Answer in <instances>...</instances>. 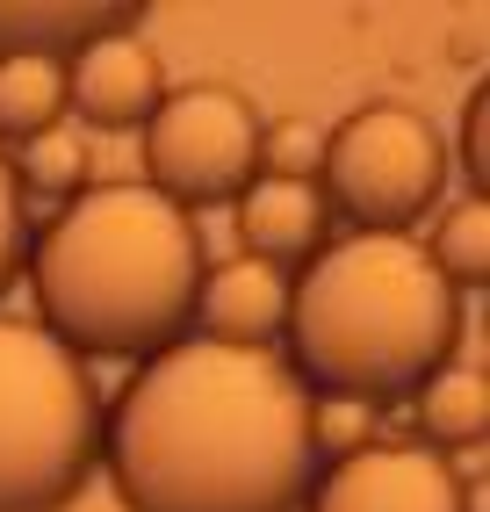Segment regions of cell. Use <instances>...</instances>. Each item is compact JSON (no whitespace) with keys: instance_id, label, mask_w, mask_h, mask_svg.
Segmentation results:
<instances>
[{"instance_id":"1","label":"cell","mask_w":490,"mask_h":512,"mask_svg":"<svg viewBox=\"0 0 490 512\" xmlns=\"http://www.w3.org/2000/svg\"><path fill=\"white\" fill-rule=\"evenodd\" d=\"M310 390L267 347L173 339L101 412V469L130 512H303Z\"/></svg>"},{"instance_id":"2","label":"cell","mask_w":490,"mask_h":512,"mask_svg":"<svg viewBox=\"0 0 490 512\" xmlns=\"http://www.w3.org/2000/svg\"><path fill=\"white\" fill-rule=\"evenodd\" d=\"M282 332L296 383L346 404H390L447 368L462 339V296L447 289L418 238L354 231L303 260Z\"/></svg>"},{"instance_id":"3","label":"cell","mask_w":490,"mask_h":512,"mask_svg":"<svg viewBox=\"0 0 490 512\" xmlns=\"http://www.w3.org/2000/svg\"><path fill=\"white\" fill-rule=\"evenodd\" d=\"M44 332L65 354L152 361L188 332L202 289V238L152 188H80L29 253Z\"/></svg>"},{"instance_id":"4","label":"cell","mask_w":490,"mask_h":512,"mask_svg":"<svg viewBox=\"0 0 490 512\" xmlns=\"http://www.w3.org/2000/svg\"><path fill=\"white\" fill-rule=\"evenodd\" d=\"M101 462V397L44 325L0 318V512H65Z\"/></svg>"},{"instance_id":"5","label":"cell","mask_w":490,"mask_h":512,"mask_svg":"<svg viewBox=\"0 0 490 512\" xmlns=\"http://www.w3.org/2000/svg\"><path fill=\"white\" fill-rule=\"evenodd\" d=\"M318 174L339 217L404 238V224H418L447 188V138L404 101H368L325 138Z\"/></svg>"},{"instance_id":"6","label":"cell","mask_w":490,"mask_h":512,"mask_svg":"<svg viewBox=\"0 0 490 512\" xmlns=\"http://www.w3.org/2000/svg\"><path fill=\"white\" fill-rule=\"evenodd\" d=\"M145 174L173 210L238 202L260 181V116L238 87H181L145 123Z\"/></svg>"},{"instance_id":"7","label":"cell","mask_w":490,"mask_h":512,"mask_svg":"<svg viewBox=\"0 0 490 512\" xmlns=\"http://www.w3.org/2000/svg\"><path fill=\"white\" fill-rule=\"evenodd\" d=\"M303 512H469V491L426 440H361L310 476Z\"/></svg>"},{"instance_id":"8","label":"cell","mask_w":490,"mask_h":512,"mask_svg":"<svg viewBox=\"0 0 490 512\" xmlns=\"http://www.w3.org/2000/svg\"><path fill=\"white\" fill-rule=\"evenodd\" d=\"M159 101H166V65L137 29L94 37L87 51L65 58V109L94 130H137L152 123Z\"/></svg>"},{"instance_id":"9","label":"cell","mask_w":490,"mask_h":512,"mask_svg":"<svg viewBox=\"0 0 490 512\" xmlns=\"http://www.w3.org/2000/svg\"><path fill=\"white\" fill-rule=\"evenodd\" d=\"M238 246H245V260L274 267V275L318 260L325 253V195L310 188V181L260 174L253 188L238 195Z\"/></svg>"},{"instance_id":"10","label":"cell","mask_w":490,"mask_h":512,"mask_svg":"<svg viewBox=\"0 0 490 512\" xmlns=\"http://www.w3.org/2000/svg\"><path fill=\"white\" fill-rule=\"evenodd\" d=\"M137 15H145L137 0H0V58H51V65H65L94 37L130 29Z\"/></svg>"},{"instance_id":"11","label":"cell","mask_w":490,"mask_h":512,"mask_svg":"<svg viewBox=\"0 0 490 512\" xmlns=\"http://www.w3.org/2000/svg\"><path fill=\"white\" fill-rule=\"evenodd\" d=\"M282 311H289V282L260 260H224L209 267L202 289H195V318H202V339H224V347H267L282 332Z\"/></svg>"},{"instance_id":"12","label":"cell","mask_w":490,"mask_h":512,"mask_svg":"<svg viewBox=\"0 0 490 512\" xmlns=\"http://www.w3.org/2000/svg\"><path fill=\"white\" fill-rule=\"evenodd\" d=\"M411 397H418V426L433 433L426 448H440V455L447 448H476L483 426H490V383H483V368H469V361H447Z\"/></svg>"},{"instance_id":"13","label":"cell","mask_w":490,"mask_h":512,"mask_svg":"<svg viewBox=\"0 0 490 512\" xmlns=\"http://www.w3.org/2000/svg\"><path fill=\"white\" fill-rule=\"evenodd\" d=\"M65 116V65L51 58H0V138L37 145Z\"/></svg>"},{"instance_id":"14","label":"cell","mask_w":490,"mask_h":512,"mask_svg":"<svg viewBox=\"0 0 490 512\" xmlns=\"http://www.w3.org/2000/svg\"><path fill=\"white\" fill-rule=\"evenodd\" d=\"M426 260L447 275V289H454V296L490 282V210H483V195L447 202L440 224H433V238H426Z\"/></svg>"},{"instance_id":"15","label":"cell","mask_w":490,"mask_h":512,"mask_svg":"<svg viewBox=\"0 0 490 512\" xmlns=\"http://www.w3.org/2000/svg\"><path fill=\"white\" fill-rule=\"evenodd\" d=\"M325 159V130L303 123V116H282V123H260V174L274 181H310V166Z\"/></svg>"},{"instance_id":"16","label":"cell","mask_w":490,"mask_h":512,"mask_svg":"<svg viewBox=\"0 0 490 512\" xmlns=\"http://www.w3.org/2000/svg\"><path fill=\"white\" fill-rule=\"evenodd\" d=\"M80 174H87V152H80L73 130H44V138L29 145V181H37V188H65V195H73Z\"/></svg>"},{"instance_id":"17","label":"cell","mask_w":490,"mask_h":512,"mask_svg":"<svg viewBox=\"0 0 490 512\" xmlns=\"http://www.w3.org/2000/svg\"><path fill=\"white\" fill-rule=\"evenodd\" d=\"M29 260V217H22V174L0 159V289L22 275Z\"/></svg>"},{"instance_id":"18","label":"cell","mask_w":490,"mask_h":512,"mask_svg":"<svg viewBox=\"0 0 490 512\" xmlns=\"http://www.w3.org/2000/svg\"><path fill=\"white\" fill-rule=\"evenodd\" d=\"M483 87L469 94V109H462V159H469V188H483V174H490V166H483Z\"/></svg>"}]
</instances>
